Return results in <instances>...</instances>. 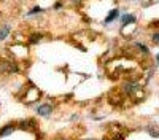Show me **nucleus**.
Listing matches in <instances>:
<instances>
[{"mask_svg":"<svg viewBox=\"0 0 159 140\" xmlns=\"http://www.w3.org/2000/svg\"><path fill=\"white\" fill-rule=\"evenodd\" d=\"M43 11V8H40V7H35V8H32L29 13H27V16H34V15H37V13H42Z\"/></svg>","mask_w":159,"mask_h":140,"instance_id":"7","label":"nucleus"},{"mask_svg":"<svg viewBox=\"0 0 159 140\" xmlns=\"http://www.w3.org/2000/svg\"><path fill=\"white\" fill-rule=\"evenodd\" d=\"M137 48H140V49H142V53H148V48L145 46L143 43H140V42L137 43Z\"/></svg>","mask_w":159,"mask_h":140,"instance_id":"10","label":"nucleus"},{"mask_svg":"<svg viewBox=\"0 0 159 140\" xmlns=\"http://www.w3.org/2000/svg\"><path fill=\"white\" fill-rule=\"evenodd\" d=\"M156 61H157V62H159V54H157V56H156Z\"/></svg>","mask_w":159,"mask_h":140,"instance_id":"13","label":"nucleus"},{"mask_svg":"<svg viewBox=\"0 0 159 140\" xmlns=\"http://www.w3.org/2000/svg\"><path fill=\"white\" fill-rule=\"evenodd\" d=\"M151 40H153V43H154V45H157V46H159V32L153 34V37H151Z\"/></svg>","mask_w":159,"mask_h":140,"instance_id":"8","label":"nucleus"},{"mask_svg":"<svg viewBox=\"0 0 159 140\" xmlns=\"http://www.w3.org/2000/svg\"><path fill=\"white\" fill-rule=\"evenodd\" d=\"M13 131H15V126L13 124H8V126H5L2 131H0V137H7V135H10Z\"/></svg>","mask_w":159,"mask_h":140,"instance_id":"5","label":"nucleus"},{"mask_svg":"<svg viewBox=\"0 0 159 140\" xmlns=\"http://www.w3.org/2000/svg\"><path fill=\"white\" fill-rule=\"evenodd\" d=\"M61 7H62V3H61V2H57V3H56V5H54V8H56V10H59V8H61Z\"/></svg>","mask_w":159,"mask_h":140,"instance_id":"12","label":"nucleus"},{"mask_svg":"<svg viewBox=\"0 0 159 140\" xmlns=\"http://www.w3.org/2000/svg\"><path fill=\"white\" fill-rule=\"evenodd\" d=\"M70 2H72L73 5H80V3H81V0H70Z\"/></svg>","mask_w":159,"mask_h":140,"instance_id":"11","label":"nucleus"},{"mask_svg":"<svg viewBox=\"0 0 159 140\" xmlns=\"http://www.w3.org/2000/svg\"><path fill=\"white\" fill-rule=\"evenodd\" d=\"M37 113L40 115V116H49V115L52 113V105H49V104L40 105V107H37Z\"/></svg>","mask_w":159,"mask_h":140,"instance_id":"1","label":"nucleus"},{"mask_svg":"<svg viewBox=\"0 0 159 140\" xmlns=\"http://www.w3.org/2000/svg\"><path fill=\"white\" fill-rule=\"evenodd\" d=\"M10 32H11V25H10V24L2 25V27H0V42H3L5 38L10 35Z\"/></svg>","mask_w":159,"mask_h":140,"instance_id":"2","label":"nucleus"},{"mask_svg":"<svg viewBox=\"0 0 159 140\" xmlns=\"http://www.w3.org/2000/svg\"><path fill=\"white\" fill-rule=\"evenodd\" d=\"M139 89H140V86L137 83H126L124 84V91L126 93H137Z\"/></svg>","mask_w":159,"mask_h":140,"instance_id":"4","label":"nucleus"},{"mask_svg":"<svg viewBox=\"0 0 159 140\" xmlns=\"http://www.w3.org/2000/svg\"><path fill=\"white\" fill-rule=\"evenodd\" d=\"M116 18H118V10H111V11H110V15L107 16V19H105V24H110V22H113Z\"/></svg>","mask_w":159,"mask_h":140,"instance_id":"6","label":"nucleus"},{"mask_svg":"<svg viewBox=\"0 0 159 140\" xmlns=\"http://www.w3.org/2000/svg\"><path fill=\"white\" fill-rule=\"evenodd\" d=\"M135 22V18L132 16V15H129V13H126V15H123V18H121V24L124 25H129V24H134Z\"/></svg>","mask_w":159,"mask_h":140,"instance_id":"3","label":"nucleus"},{"mask_svg":"<svg viewBox=\"0 0 159 140\" xmlns=\"http://www.w3.org/2000/svg\"><path fill=\"white\" fill-rule=\"evenodd\" d=\"M40 38H42V35H40V34H35V35L30 37V42H32V43H37V42H40Z\"/></svg>","mask_w":159,"mask_h":140,"instance_id":"9","label":"nucleus"}]
</instances>
